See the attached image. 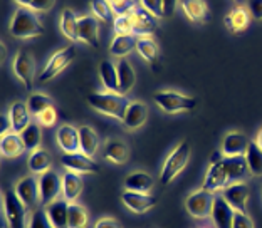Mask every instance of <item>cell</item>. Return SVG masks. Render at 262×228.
Returning a JSON list of instances; mask_svg holds the SVG:
<instances>
[{
    "mask_svg": "<svg viewBox=\"0 0 262 228\" xmlns=\"http://www.w3.org/2000/svg\"><path fill=\"white\" fill-rule=\"evenodd\" d=\"M9 32L12 37L19 40H27L40 37L44 34V27L37 17V12H34L31 7H20L19 5L10 19Z\"/></svg>",
    "mask_w": 262,
    "mask_h": 228,
    "instance_id": "6da1fadb",
    "label": "cell"
},
{
    "mask_svg": "<svg viewBox=\"0 0 262 228\" xmlns=\"http://www.w3.org/2000/svg\"><path fill=\"white\" fill-rule=\"evenodd\" d=\"M86 101L96 112L103 114V116H108L111 119H116V121H123L124 112H126L131 103L124 94L110 93V91L93 93L88 96Z\"/></svg>",
    "mask_w": 262,
    "mask_h": 228,
    "instance_id": "7a4b0ae2",
    "label": "cell"
},
{
    "mask_svg": "<svg viewBox=\"0 0 262 228\" xmlns=\"http://www.w3.org/2000/svg\"><path fill=\"white\" fill-rule=\"evenodd\" d=\"M190 154H192V151H190V145L187 141H180L173 149H171L170 154L166 156V159L163 161L162 171H160L162 185L168 187V185L173 181L183 170H185L188 161H190Z\"/></svg>",
    "mask_w": 262,
    "mask_h": 228,
    "instance_id": "3957f363",
    "label": "cell"
},
{
    "mask_svg": "<svg viewBox=\"0 0 262 228\" xmlns=\"http://www.w3.org/2000/svg\"><path fill=\"white\" fill-rule=\"evenodd\" d=\"M153 103L157 104L166 114H180L193 111L196 107V99L188 94L171 91V89H163L153 94Z\"/></svg>",
    "mask_w": 262,
    "mask_h": 228,
    "instance_id": "277c9868",
    "label": "cell"
},
{
    "mask_svg": "<svg viewBox=\"0 0 262 228\" xmlns=\"http://www.w3.org/2000/svg\"><path fill=\"white\" fill-rule=\"evenodd\" d=\"M4 215L9 228H29L31 212L19 200L14 190H4Z\"/></svg>",
    "mask_w": 262,
    "mask_h": 228,
    "instance_id": "5b68a950",
    "label": "cell"
},
{
    "mask_svg": "<svg viewBox=\"0 0 262 228\" xmlns=\"http://www.w3.org/2000/svg\"><path fill=\"white\" fill-rule=\"evenodd\" d=\"M77 56V51L74 45H66L62 49L56 51L52 56L49 57V61L46 62V65L42 67L39 74V81L40 82H47L51 79H54L56 76H59L64 69H68L73 61Z\"/></svg>",
    "mask_w": 262,
    "mask_h": 228,
    "instance_id": "8992f818",
    "label": "cell"
},
{
    "mask_svg": "<svg viewBox=\"0 0 262 228\" xmlns=\"http://www.w3.org/2000/svg\"><path fill=\"white\" fill-rule=\"evenodd\" d=\"M12 71L27 91H32L35 81V59L29 51L19 49L12 61Z\"/></svg>",
    "mask_w": 262,
    "mask_h": 228,
    "instance_id": "52a82bcc",
    "label": "cell"
},
{
    "mask_svg": "<svg viewBox=\"0 0 262 228\" xmlns=\"http://www.w3.org/2000/svg\"><path fill=\"white\" fill-rule=\"evenodd\" d=\"M215 195H212L210 191H207L204 188L193 190L185 198V210L188 215H192L196 220H205L210 218V210H212V203Z\"/></svg>",
    "mask_w": 262,
    "mask_h": 228,
    "instance_id": "ba28073f",
    "label": "cell"
},
{
    "mask_svg": "<svg viewBox=\"0 0 262 228\" xmlns=\"http://www.w3.org/2000/svg\"><path fill=\"white\" fill-rule=\"evenodd\" d=\"M15 195L19 200L26 205L29 212H34L40 205V195H39V178L35 175L22 176L14 187Z\"/></svg>",
    "mask_w": 262,
    "mask_h": 228,
    "instance_id": "9c48e42d",
    "label": "cell"
},
{
    "mask_svg": "<svg viewBox=\"0 0 262 228\" xmlns=\"http://www.w3.org/2000/svg\"><path fill=\"white\" fill-rule=\"evenodd\" d=\"M61 165L66 171L76 173V175H94V173L101 171V168L96 161L81 151L64 153L61 156Z\"/></svg>",
    "mask_w": 262,
    "mask_h": 228,
    "instance_id": "30bf717a",
    "label": "cell"
},
{
    "mask_svg": "<svg viewBox=\"0 0 262 228\" xmlns=\"http://www.w3.org/2000/svg\"><path fill=\"white\" fill-rule=\"evenodd\" d=\"M39 195L40 207H47L52 201L61 200L62 195V176L56 171L44 173L39 176Z\"/></svg>",
    "mask_w": 262,
    "mask_h": 228,
    "instance_id": "8fae6325",
    "label": "cell"
},
{
    "mask_svg": "<svg viewBox=\"0 0 262 228\" xmlns=\"http://www.w3.org/2000/svg\"><path fill=\"white\" fill-rule=\"evenodd\" d=\"M121 201L131 213L136 215H145L150 210L157 207V196L150 193H138V191H126L124 190L121 193Z\"/></svg>",
    "mask_w": 262,
    "mask_h": 228,
    "instance_id": "7c38bea8",
    "label": "cell"
},
{
    "mask_svg": "<svg viewBox=\"0 0 262 228\" xmlns=\"http://www.w3.org/2000/svg\"><path fill=\"white\" fill-rule=\"evenodd\" d=\"M229 185H230V179L227 176V173H225L222 161H219V163H210V166H208V170L205 173L202 188L210 191L212 195H219V193H222Z\"/></svg>",
    "mask_w": 262,
    "mask_h": 228,
    "instance_id": "4fadbf2b",
    "label": "cell"
},
{
    "mask_svg": "<svg viewBox=\"0 0 262 228\" xmlns=\"http://www.w3.org/2000/svg\"><path fill=\"white\" fill-rule=\"evenodd\" d=\"M225 201L239 213H247V205H249V196H251V191L246 181H237V183H230L227 188H225L222 193Z\"/></svg>",
    "mask_w": 262,
    "mask_h": 228,
    "instance_id": "5bb4252c",
    "label": "cell"
},
{
    "mask_svg": "<svg viewBox=\"0 0 262 228\" xmlns=\"http://www.w3.org/2000/svg\"><path fill=\"white\" fill-rule=\"evenodd\" d=\"M131 19H133V35L136 37H151L157 32L160 19L143 9L141 5L131 14Z\"/></svg>",
    "mask_w": 262,
    "mask_h": 228,
    "instance_id": "9a60e30c",
    "label": "cell"
},
{
    "mask_svg": "<svg viewBox=\"0 0 262 228\" xmlns=\"http://www.w3.org/2000/svg\"><path fill=\"white\" fill-rule=\"evenodd\" d=\"M77 42L99 47V22L93 14L81 15L77 20Z\"/></svg>",
    "mask_w": 262,
    "mask_h": 228,
    "instance_id": "2e32d148",
    "label": "cell"
},
{
    "mask_svg": "<svg viewBox=\"0 0 262 228\" xmlns=\"http://www.w3.org/2000/svg\"><path fill=\"white\" fill-rule=\"evenodd\" d=\"M235 210L232 208L222 195H215L210 210V220L215 228H232Z\"/></svg>",
    "mask_w": 262,
    "mask_h": 228,
    "instance_id": "e0dca14e",
    "label": "cell"
},
{
    "mask_svg": "<svg viewBox=\"0 0 262 228\" xmlns=\"http://www.w3.org/2000/svg\"><path fill=\"white\" fill-rule=\"evenodd\" d=\"M252 17L249 14V9L246 5H235L229 10V14L224 17V24L227 27V31L234 35H239L246 32L249 26H251Z\"/></svg>",
    "mask_w": 262,
    "mask_h": 228,
    "instance_id": "ac0fdd59",
    "label": "cell"
},
{
    "mask_svg": "<svg viewBox=\"0 0 262 228\" xmlns=\"http://www.w3.org/2000/svg\"><path fill=\"white\" fill-rule=\"evenodd\" d=\"M56 143L62 149V153H77L81 151L79 128L73 124H62L56 131Z\"/></svg>",
    "mask_w": 262,
    "mask_h": 228,
    "instance_id": "d6986e66",
    "label": "cell"
},
{
    "mask_svg": "<svg viewBox=\"0 0 262 228\" xmlns=\"http://www.w3.org/2000/svg\"><path fill=\"white\" fill-rule=\"evenodd\" d=\"M249 145H251V140L242 131H229L222 140L220 153L224 156H244Z\"/></svg>",
    "mask_w": 262,
    "mask_h": 228,
    "instance_id": "ffe728a7",
    "label": "cell"
},
{
    "mask_svg": "<svg viewBox=\"0 0 262 228\" xmlns=\"http://www.w3.org/2000/svg\"><path fill=\"white\" fill-rule=\"evenodd\" d=\"M146 121H148V106L145 103H141V101H131L126 112H124L121 124L129 131H136L141 126H145Z\"/></svg>",
    "mask_w": 262,
    "mask_h": 228,
    "instance_id": "44dd1931",
    "label": "cell"
},
{
    "mask_svg": "<svg viewBox=\"0 0 262 228\" xmlns=\"http://www.w3.org/2000/svg\"><path fill=\"white\" fill-rule=\"evenodd\" d=\"M180 7L190 22L205 24L210 20V7L207 0H182Z\"/></svg>",
    "mask_w": 262,
    "mask_h": 228,
    "instance_id": "7402d4cb",
    "label": "cell"
},
{
    "mask_svg": "<svg viewBox=\"0 0 262 228\" xmlns=\"http://www.w3.org/2000/svg\"><path fill=\"white\" fill-rule=\"evenodd\" d=\"M222 165L225 168V173H227L230 183L244 181V179L251 175L246 156H224Z\"/></svg>",
    "mask_w": 262,
    "mask_h": 228,
    "instance_id": "603a6c76",
    "label": "cell"
},
{
    "mask_svg": "<svg viewBox=\"0 0 262 228\" xmlns=\"http://www.w3.org/2000/svg\"><path fill=\"white\" fill-rule=\"evenodd\" d=\"M7 118L12 124V129L15 133H22L24 129L31 124V111H29V106L27 103H22V101H15L9 106V112H7Z\"/></svg>",
    "mask_w": 262,
    "mask_h": 228,
    "instance_id": "cb8c5ba5",
    "label": "cell"
},
{
    "mask_svg": "<svg viewBox=\"0 0 262 228\" xmlns=\"http://www.w3.org/2000/svg\"><path fill=\"white\" fill-rule=\"evenodd\" d=\"M44 213L47 221L52 228H68V213H69V203L61 198L57 201L49 203L44 207Z\"/></svg>",
    "mask_w": 262,
    "mask_h": 228,
    "instance_id": "d4e9b609",
    "label": "cell"
},
{
    "mask_svg": "<svg viewBox=\"0 0 262 228\" xmlns=\"http://www.w3.org/2000/svg\"><path fill=\"white\" fill-rule=\"evenodd\" d=\"M155 187V179L146 171L136 170L126 175L123 181V188L126 191H138V193H150Z\"/></svg>",
    "mask_w": 262,
    "mask_h": 228,
    "instance_id": "484cf974",
    "label": "cell"
},
{
    "mask_svg": "<svg viewBox=\"0 0 262 228\" xmlns=\"http://www.w3.org/2000/svg\"><path fill=\"white\" fill-rule=\"evenodd\" d=\"M26 151L27 148L24 145L22 136L19 133H15V131H10L9 134H4L0 138V153H2L4 158L9 159L19 158Z\"/></svg>",
    "mask_w": 262,
    "mask_h": 228,
    "instance_id": "4316f807",
    "label": "cell"
},
{
    "mask_svg": "<svg viewBox=\"0 0 262 228\" xmlns=\"http://www.w3.org/2000/svg\"><path fill=\"white\" fill-rule=\"evenodd\" d=\"M136 52L145 62H148L153 69L160 64V47L153 37H138L136 39Z\"/></svg>",
    "mask_w": 262,
    "mask_h": 228,
    "instance_id": "83f0119b",
    "label": "cell"
},
{
    "mask_svg": "<svg viewBox=\"0 0 262 228\" xmlns=\"http://www.w3.org/2000/svg\"><path fill=\"white\" fill-rule=\"evenodd\" d=\"M103 156L113 165H124L129 158V148L123 140H110L103 148Z\"/></svg>",
    "mask_w": 262,
    "mask_h": 228,
    "instance_id": "f1b7e54d",
    "label": "cell"
},
{
    "mask_svg": "<svg viewBox=\"0 0 262 228\" xmlns=\"http://www.w3.org/2000/svg\"><path fill=\"white\" fill-rule=\"evenodd\" d=\"M27 166H29V171L32 175H44V173H49L52 171V156L49 151H46L44 148H37L31 151L27 158Z\"/></svg>",
    "mask_w": 262,
    "mask_h": 228,
    "instance_id": "f546056e",
    "label": "cell"
},
{
    "mask_svg": "<svg viewBox=\"0 0 262 228\" xmlns=\"http://www.w3.org/2000/svg\"><path fill=\"white\" fill-rule=\"evenodd\" d=\"M116 69H118V82H120V94L126 96L135 87L136 74L133 64L128 61V57L116 59Z\"/></svg>",
    "mask_w": 262,
    "mask_h": 228,
    "instance_id": "4dcf8cb0",
    "label": "cell"
},
{
    "mask_svg": "<svg viewBox=\"0 0 262 228\" xmlns=\"http://www.w3.org/2000/svg\"><path fill=\"white\" fill-rule=\"evenodd\" d=\"M82 188H84V183H82L81 175L71 171H66L62 175V198L68 203H76L79 200Z\"/></svg>",
    "mask_w": 262,
    "mask_h": 228,
    "instance_id": "1f68e13d",
    "label": "cell"
},
{
    "mask_svg": "<svg viewBox=\"0 0 262 228\" xmlns=\"http://www.w3.org/2000/svg\"><path fill=\"white\" fill-rule=\"evenodd\" d=\"M99 79L103 84L104 91L110 93H120V82H118V69L116 62L104 59L99 64Z\"/></svg>",
    "mask_w": 262,
    "mask_h": 228,
    "instance_id": "d6a6232c",
    "label": "cell"
},
{
    "mask_svg": "<svg viewBox=\"0 0 262 228\" xmlns=\"http://www.w3.org/2000/svg\"><path fill=\"white\" fill-rule=\"evenodd\" d=\"M136 35L128 34V35H115L110 44V54L116 59H124L128 57V54L136 51Z\"/></svg>",
    "mask_w": 262,
    "mask_h": 228,
    "instance_id": "836d02e7",
    "label": "cell"
},
{
    "mask_svg": "<svg viewBox=\"0 0 262 228\" xmlns=\"http://www.w3.org/2000/svg\"><path fill=\"white\" fill-rule=\"evenodd\" d=\"M79 138H81V153H84L89 158H94L99 151V136L91 126H81L79 128Z\"/></svg>",
    "mask_w": 262,
    "mask_h": 228,
    "instance_id": "e575fe53",
    "label": "cell"
},
{
    "mask_svg": "<svg viewBox=\"0 0 262 228\" xmlns=\"http://www.w3.org/2000/svg\"><path fill=\"white\" fill-rule=\"evenodd\" d=\"M77 20H79V17L76 15V12L73 9H64L61 12L59 27H61V32L68 40L77 42Z\"/></svg>",
    "mask_w": 262,
    "mask_h": 228,
    "instance_id": "d590c367",
    "label": "cell"
},
{
    "mask_svg": "<svg viewBox=\"0 0 262 228\" xmlns=\"http://www.w3.org/2000/svg\"><path fill=\"white\" fill-rule=\"evenodd\" d=\"M89 212L84 205L79 201L69 203V213H68V228H88L89 226Z\"/></svg>",
    "mask_w": 262,
    "mask_h": 228,
    "instance_id": "8d00e7d4",
    "label": "cell"
},
{
    "mask_svg": "<svg viewBox=\"0 0 262 228\" xmlns=\"http://www.w3.org/2000/svg\"><path fill=\"white\" fill-rule=\"evenodd\" d=\"M24 145H26L27 151H34V149L40 148V141H42V126L37 121L31 123L26 129L20 133Z\"/></svg>",
    "mask_w": 262,
    "mask_h": 228,
    "instance_id": "74e56055",
    "label": "cell"
},
{
    "mask_svg": "<svg viewBox=\"0 0 262 228\" xmlns=\"http://www.w3.org/2000/svg\"><path fill=\"white\" fill-rule=\"evenodd\" d=\"M246 161L249 166V171H251L252 176H262V149L255 145L254 141H251L247 151H246Z\"/></svg>",
    "mask_w": 262,
    "mask_h": 228,
    "instance_id": "f35d334b",
    "label": "cell"
},
{
    "mask_svg": "<svg viewBox=\"0 0 262 228\" xmlns=\"http://www.w3.org/2000/svg\"><path fill=\"white\" fill-rule=\"evenodd\" d=\"M27 106H29L31 114L39 116V114L46 111L47 107L54 106V101H52L51 96H47L46 93H32L27 99Z\"/></svg>",
    "mask_w": 262,
    "mask_h": 228,
    "instance_id": "ab89813d",
    "label": "cell"
},
{
    "mask_svg": "<svg viewBox=\"0 0 262 228\" xmlns=\"http://www.w3.org/2000/svg\"><path fill=\"white\" fill-rule=\"evenodd\" d=\"M89 7H91V14L96 17L98 20L110 22L111 19H115L108 0H89Z\"/></svg>",
    "mask_w": 262,
    "mask_h": 228,
    "instance_id": "60d3db41",
    "label": "cell"
},
{
    "mask_svg": "<svg viewBox=\"0 0 262 228\" xmlns=\"http://www.w3.org/2000/svg\"><path fill=\"white\" fill-rule=\"evenodd\" d=\"M110 7L113 10V15H128L133 14V12L140 7L136 0H108Z\"/></svg>",
    "mask_w": 262,
    "mask_h": 228,
    "instance_id": "b9f144b4",
    "label": "cell"
},
{
    "mask_svg": "<svg viewBox=\"0 0 262 228\" xmlns=\"http://www.w3.org/2000/svg\"><path fill=\"white\" fill-rule=\"evenodd\" d=\"M113 26H115L116 35L133 34V19H131V14L115 17V19H113Z\"/></svg>",
    "mask_w": 262,
    "mask_h": 228,
    "instance_id": "7bdbcfd3",
    "label": "cell"
},
{
    "mask_svg": "<svg viewBox=\"0 0 262 228\" xmlns=\"http://www.w3.org/2000/svg\"><path fill=\"white\" fill-rule=\"evenodd\" d=\"M35 119H37V123L42 126V128H51V126H54L57 123V109H56V106L47 107V109L40 112L39 116H35Z\"/></svg>",
    "mask_w": 262,
    "mask_h": 228,
    "instance_id": "ee69618b",
    "label": "cell"
},
{
    "mask_svg": "<svg viewBox=\"0 0 262 228\" xmlns=\"http://www.w3.org/2000/svg\"><path fill=\"white\" fill-rule=\"evenodd\" d=\"M29 228H52L51 223L46 218L44 210H34L31 212V218H29Z\"/></svg>",
    "mask_w": 262,
    "mask_h": 228,
    "instance_id": "f6af8a7d",
    "label": "cell"
},
{
    "mask_svg": "<svg viewBox=\"0 0 262 228\" xmlns=\"http://www.w3.org/2000/svg\"><path fill=\"white\" fill-rule=\"evenodd\" d=\"M140 5L145 10H148L155 17L162 19L163 15V0H140Z\"/></svg>",
    "mask_w": 262,
    "mask_h": 228,
    "instance_id": "bcb514c9",
    "label": "cell"
},
{
    "mask_svg": "<svg viewBox=\"0 0 262 228\" xmlns=\"http://www.w3.org/2000/svg\"><path fill=\"white\" fill-rule=\"evenodd\" d=\"M232 228H255L252 218L249 217V213H239L235 212L234 217V223H232Z\"/></svg>",
    "mask_w": 262,
    "mask_h": 228,
    "instance_id": "7dc6e473",
    "label": "cell"
},
{
    "mask_svg": "<svg viewBox=\"0 0 262 228\" xmlns=\"http://www.w3.org/2000/svg\"><path fill=\"white\" fill-rule=\"evenodd\" d=\"M246 7L254 20H262V0H247Z\"/></svg>",
    "mask_w": 262,
    "mask_h": 228,
    "instance_id": "c3c4849f",
    "label": "cell"
},
{
    "mask_svg": "<svg viewBox=\"0 0 262 228\" xmlns=\"http://www.w3.org/2000/svg\"><path fill=\"white\" fill-rule=\"evenodd\" d=\"M56 5V0H32L31 9L34 12H49Z\"/></svg>",
    "mask_w": 262,
    "mask_h": 228,
    "instance_id": "681fc988",
    "label": "cell"
},
{
    "mask_svg": "<svg viewBox=\"0 0 262 228\" xmlns=\"http://www.w3.org/2000/svg\"><path fill=\"white\" fill-rule=\"evenodd\" d=\"M94 228H123V226H121V223L116 218L103 217V218H99L96 223H94Z\"/></svg>",
    "mask_w": 262,
    "mask_h": 228,
    "instance_id": "f907efd6",
    "label": "cell"
},
{
    "mask_svg": "<svg viewBox=\"0 0 262 228\" xmlns=\"http://www.w3.org/2000/svg\"><path fill=\"white\" fill-rule=\"evenodd\" d=\"M182 4V0H163V15L170 17L175 14L178 5Z\"/></svg>",
    "mask_w": 262,
    "mask_h": 228,
    "instance_id": "816d5d0a",
    "label": "cell"
},
{
    "mask_svg": "<svg viewBox=\"0 0 262 228\" xmlns=\"http://www.w3.org/2000/svg\"><path fill=\"white\" fill-rule=\"evenodd\" d=\"M254 143L257 145L260 149H262V126L259 128V131H257V134H255V140H254Z\"/></svg>",
    "mask_w": 262,
    "mask_h": 228,
    "instance_id": "f5cc1de1",
    "label": "cell"
},
{
    "mask_svg": "<svg viewBox=\"0 0 262 228\" xmlns=\"http://www.w3.org/2000/svg\"><path fill=\"white\" fill-rule=\"evenodd\" d=\"M15 4H19L20 7H31V2L32 0H14Z\"/></svg>",
    "mask_w": 262,
    "mask_h": 228,
    "instance_id": "db71d44e",
    "label": "cell"
},
{
    "mask_svg": "<svg viewBox=\"0 0 262 228\" xmlns=\"http://www.w3.org/2000/svg\"><path fill=\"white\" fill-rule=\"evenodd\" d=\"M0 45H2V59H0V61H5V56H7V47H5V44L4 42H0Z\"/></svg>",
    "mask_w": 262,
    "mask_h": 228,
    "instance_id": "11a10c76",
    "label": "cell"
},
{
    "mask_svg": "<svg viewBox=\"0 0 262 228\" xmlns=\"http://www.w3.org/2000/svg\"><path fill=\"white\" fill-rule=\"evenodd\" d=\"M235 5H244V2H247V0H234Z\"/></svg>",
    "mask_w": 262,
    "mask_h": 228,
    "instance_id": "9f6ffc18",
    "label": "cell"
},
{
    "mask_svg": "<svg viewBox=\"0 0 262 228\" xmlns=\"http://www.w3.org/2000/svg\"><path fill=\"white\" fill-rule=\"evenodd\" d=\"M204 228H210V226H204Z\"/></svg>",
    "mask_w": 262,
    "mask_h": 228,
    "instance_id": "6f0895ef",
    "label": "cell"
},
{
    "mask_svg": "<svg viewBox=\"0 0 262 228\" xmlns=\"http://www.w3.org/2000/svg\"><path fill=\"white\" fill-rule=\"evenodd\" d=\"M5 228H9V226H7V225H5Z\"/></svg>",
    "mask_w": 262,
    "mask_h": 228,
    "instance_id": "680465c9",
    "label": "cell"
}]
</instances>
